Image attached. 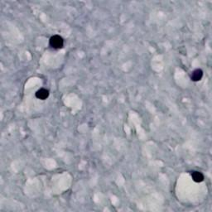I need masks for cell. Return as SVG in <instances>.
<instances>
[{
  "mask_svg": "<svg viewBox=\"0 0 212 212\" xmlns=\"http://www.w3.org/2000/svg\"><path fill=\"white\" fill-rule=\"evenodd\" d=\"M48 96H49V92L46 89H41V90H39L36 93V97L38 99H40V100H46V98L48 97Z\"/></svg>",
  "mask_w": 212,
  "mask_h": 212,
  "instance_id": "7a4b0ae2",
  "label": "cell"
},
{
  "mask_svg": "<svg viewBox=\"0 0 212 212\" xmlns=\"http://www.w3.org/2000/svg\"><path fill=\"white\" fill-rule=\"evenodd\" d=\"M202 75H203V72H202V71H201V70H199V69H197V70L194 71V72L192 73L191 79H192V80H194V81H197V80H200L201 79Z\"/></svg>",
  "mask_w": 212,
  "mask_h": 212,
  "instance_id": "3957f363",
  "label": "cell"
},
{
  "mask_svg": "<svg viewBox=\"0 0 212 212\" xmlns=\"http://www.w3.org/2000/svg\"><path fill=\"white\" fill-rule=\"evenodd\" d=\"M64 41L62 37H60L58 35H55L53 37H51L50 39V46L53 47L55 49H60L63 46Z\"/></svg>",
  "mask_w": 212,
  "mask_h": 212,
  "instance_id": "6da1fadb",
  "label": "cell"
},
{
  "mask_svg": "<svg viewBox=\"0 0 212 212\" xmlns=\"http://www.w3.org/2000/svg\"><path fill=\"white\" fill-rule=\"evenodd\" d=\"M191 176H192V178H193V180L195 181V182H202L204 180L203 174L200 173V171H194Z\"/></svg>",
  "mask_w": 212,
  "mask_h": 212,
  "instance_id": "277c9868",
  "label": "cell"
}]
</instances>
